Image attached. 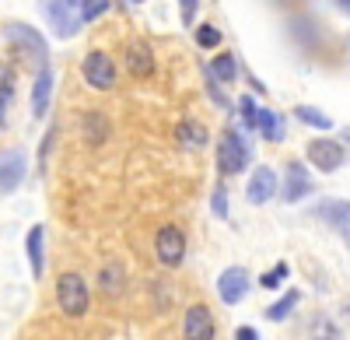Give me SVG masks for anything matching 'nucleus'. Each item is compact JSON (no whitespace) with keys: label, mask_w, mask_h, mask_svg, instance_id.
<instances>
[{"label":"nucleus","mask_w":350,"mask_h":340,"mask_svg":"<svg viewBox=\"0 0 350 340\" xmlns=\"http://www.w3.org/2000/svg\"><path fill=\"white\" fill-rule=\"evenodd\" d=\"M252 127L267 137V140H280V120H277V112H270V109H256Z\"/></svg>","instance_id":"obj_19"},{"label":"nucleus","mask_w":350,"mask_h":340,"mask_svg":"<svg viewBox=\"0 0 350 340\" xmlns=\"http://www.w3.org/2000/svg\"><path fill=\"white\" fill-rule=\"evenodd\" d=\"M49 99H53V67H39L36 74V84H32V116L42 120L46 109H49Z\"/></svg>","instance_id":"obj_13"},{"label":"nucleus","mask_w":350,"mask_h":340,"mask_svg":"<svg viewBox=\"0 0 350 340\" xmlns=\"http://www.w3.org/2000/svg\"><path fill=\"white\" fill-rule=\"evenodd\" d=\"M249 161V144L242 140L239 130H224L221 140H217V168H221V176H235L242 172Z\"/></svg>","instance_id":"obj_1"},{"label":"nucleus","mask_w":350,"mask_h":340,"mask_svg":"<svg viewBox=\"0 0 350 340\" xmlns=\"http://www.w3.org/2000/svg\"><path fill=\"white\" fill-rule=\"evenodd\" d=\"M84 140H88V144H102V140H105V116H102V112H88V116H84Z\"/></svg>","instance_id":"obj_20"},{"label":"nucleus","mask_w":350,"mask_h":340,"mask_svg":"<svg viewBox=\"0 0 350 340\" xmlns=\"http://www.w3.org/2000/svg\"><path fill=\"white\" fill-rule=\"evenodd\" d=\"M183 337L186 340H214L217 337V326H214V316L207 305H189V313L183 319Z\"/></svg>","instance_id":"obj_8"},{"label":"nucleus","mask_w":350,"mask_h":340,"mask_svg":"<svg viewBox=\"0 0 350 340\" xmlns=\"http://www.w3.org/2000/svg\"><path fill=\"white\" fill-rule=\"evenodd\" d=\"M319 214H323L333 228L350 242V204H347V200H343V204H340V200H326L323 207H319Z\"/></svg>","instance_id":"obj_15"},{"label":"nucleus","mask_w":350,"mask_h":340,"mask_svg":"<svg viewBox=\"0 0 350 340\" xmlns=\"http://www.w3.org/2000/svg\"><path fill=\"white\" fill-rule=\"evenodd\" d=\"M126 67H130V74L133 77H148L151 70H154V56H151V46L148 42H130L126 46Z\"/></svg>","instance_id":"obj_14"},{"label":"nucleus","mask_w":350,"mask_h":340,"mask_svg":"<svg viewBox=\"0 0 350 340\" xmlns=\"http://www.w3.org/2000/svg\"><path fill=\"white\" fill-rule=\"evenodd\" d=\"M154 249H158V260L165 267H179L183 257H186V235H183V228L165 224V228L158 232V239H154Z\"/></svg>","instance_id":"obj_6"},{"label":"nucleus","mask_w":350,"mask_h":340,"mask_svg":"<svg viewBox=\"0 0 350 340\" xmlns=\"http://www.w3.org/2000/svg\"><path fill=\"white\" fill-rule=\"evenodd\" d=\"M239 109L245 112V120H249V123L256 120V102H252V99H242V102H239Z\"/></svg>","instance_id":"obj_30"},{"label":"nucleus","mask_w":350,"mask_h":340,"mask_svg":"<svg viewBox=\"0 0 350 340\" xmlns=\"http://www.w3.org/2000/svg\"><path fill=\"white\" fill-rule=\"evenodd\" d=\"M81 74L92 88H112L116 84V64L109 53H88L81 64Z\"/></svg>","instance_id":"obj_5"},{"label":"nucleus","mask_w":350,"mask_h":340,"mask_svg":"<svg viewBox=\"0 0 350 340\" xmlns=\"http://www.w3.org/2000/svg\"><path fill=\"white\" fill-rule=\"evenodd\" d=\"M301 302V291H287L280 302H273L270 309H267V319H273V323H280L284 316H291V309H295Z\"/></svg>","instance_id":"obj_22"},{"label":"nucleus","mask_w":350,"mask_h":340,"mask_svg":"<svg viewBox=\"0 0 350 340\" xmlns=\"http://www.w3.org/2000/svg\"><path fill=\"white\" fill-rule=\"evenodd\" d=\"M235 340H259V333H256L252 326H239V330H235Z\"/></svg>","instance_id":"obj_31"},{"label":"nucleus","mask_w":350,"mask_h":340,"mask_svg":"<svg viewBox=\"0 0 350 340\" xmlns=\"http://www.w3.org/2000/svg\"><path fill=\"white\" fill-rule=\"evenodd\" d=\"M273 193H277V176H273V168L259 165L256 172H252V179H249V186H245L249 204H267Z\"/></svg>","instance_id":"obj_11"},{"label":"nucleus","mask_w":350,"mask_h":340,"mask_svg":"<svg viewBox=\"0 0 350 340\" xmlns=\"http://www.w3.org/2000/svg\"><path fill=\"white\" fill-rule=\"evenodd\" d=\"M25 151L21 148H8V151H0V193H14L25 179Z\"/></svg>","instance_id":"obj_7"},{"label":"nucleus","mask_w":350,"mask_h":340,"mask_svg":"<svg viewBox=\"0 0 350 340\" xmlns=\"http://www.w3.org/2000/svg\"><path fill=\"white\" fill-rule=\"evenodd\" d=\"M340 4H343V11H350V0H340Z\"/></svg>","instance_id":"obj_33"},{"label":"nucleus","mask_w":350,"mask_h":340,"mask_svg":"<svg viewBox=\"0 0 350 340\" xmlns=\"http://www.w3.org/2000/svg\"><path fill=\"white\" fill-rule=\"evenodd\" d=\"M347 313H350V309H347Z\"/></svg>","instance_id":"obj_34"},{"label":"nucleus","mask_w":350,"mask_h":340,"mask_svg":"<svg viewBox=\"0 0 350 340\" xmlns=\"http://www.w3.org/2000/svg\"><path fill=\"white\" fill-rule=\"evenodd\" d=\"M42 224H32L28 228V239H25V249H28V267H32V277L39 280L42 277Z\"/></svg>","instance_id":"obj_16"},{"label":"nucleus","mask_w":350,"mask_h":340,"mask_svg":"<svg viewBox=\"0 0 350 340\" xmlns=\"http://www.w3.org/2000/svg\"><path fill=\"white\" fill-rule=\"evenodd\" d=\"M123 285H126L123 267H120V263H105V267H102V274H98V288H102L109 298H116V295L123 291Z\"/></svg>","instance_id":"obj_17"},{"label":"nucleus","mask_w":350,"mask_h":340,"mask_svg":"<svg viewBox=\"0 0 350 340\" xmlns=\"http://www.w3.org/2000/svg\"><path fill=\"white\" fill-rule=\"evenodd\" d=\"M312 330H319V340H336V330H333V323H329V319H315V323H312Z\"/></svg>","instance_id":"obj_28"},{"label":"nucleus","mask_w":350,"mask_h":340,"mask_svg":"<svg viewBox=\"0 0 350 340\" xmlns=\"http://www.w3.org/2000/svg\"><path fill=\"white\" fill-rule=\"evenodd\" d=\"M8 102H11V77L0 84V116H4V109H8Z\"/></svg>","instance_id":"obj_29"},{"label":"nucleus","mask_w":350,"mask_h":340,"mask_svg":"<svg viewBox=\"0 0 350 340\" xmlns=\"http://www.w3.org/2000/svg\"><path fill=\"white\" fill-rule=\"evenodd\" d=\"M56 305L67 316H84L88 313V285L81 274H60L56 280Z\"/></svg>","instance_id":"obj_2"},{"label":"nucleus","mask_w":350,"mask_h":340,"mask_svg":"<svg viewBox=\"0 0 350 340\" xmlns=\"http://www.w3.org/2000/svg\"><path fill=\"white\" fill-rule=\"evenodd\" d=\"M312 193V179L305 172L301 161H291L287 165V183H284V204H298L301 196Z\"/></svg>","instance_id":"obj_12"},{"label":"nucleus","mask_w":350,"mask_h":340,"mask_svg":"<svg viewBox=\"0 0 350 340\" xmlns=\"http://www.w3.org/2000/svg\"><path fill=\"white\" fill-rule=\"evenodd\" d=\"M347 151L343 144H336V140H312L308 144V161L319 168V172H336V168L343 165Z\"/></svg>","instance_id":"obj_9"},{"label":"nucleus","mask_w":350,"mask_h":340,"mask_svg":"<svg viewBox=\"0 0 350 340\" xmlns=\"http://www.w3.org/2000/svg\"><path fill=\"white\" fill-rule=\"evenodd\" d=\"M295 116H298L301 123H308V127H319V130H329V127H333V120L326 116V112H323V109H312V105H298Z\"/></svg>","instance_id":"obj_23"},{"label":"nucleus","mask_w":350,"mask_h":340,"mask_svg":"<svg viewBox=\"0 0 350 340\" xmlns=\"http://www.w3.org/2000/svg\"><path fill=\"white\" fill-rule=\"evenodd\" d=\"M4 36L11 39V42H18L21 49H28L39 60V67H46L49 64V49H46V39L36 32L32 25H25V21H8L4 25Z\"/></svg>","instance_id":"obj_4"},{"label":"nucleus","mask_w":350,"mask_h":340,"mask_svg":"<svg viewBox=\"0 0 350 340\" xmlns=\"http://www.w3.org/2000/svg\"><path fill=\"white\" fill-rule=\"evenodd\" d=\"M42 14L49 18L53 32L60 36V39L77 36V28H81V11L74 8V0H42Z\"/></svg>","instance_id":"obj_3"},{"label":"nucleus","mask_w":350,"mask_h":340,"mask_svg":"<svg viewBox=\"0 0 350 340\" xmlns=\"http://www.w3.org/2000/svg\"><path fill=\"white\" fill-rule=\"evenodd\" d=\"M193 14H196V0H183V21L186 25L193 21Z\"/></svg>","instance_id":"obj_32"},{"label":"nucleus","mask_w":350,"mask_h":340,"mask_svg":"<svg viewBox=\"0 0 350 340\" xmlns=\"http://www.w3.org/2000/svg\"><path fill=\"white\" fill-rule=\"evenodd\" d=\"M284 277H287V263H277L270 274H262V280H259V285H262V288H277Z\"/></svg>","instance_id":"obj_26"},{"label":"nucleus","mask_w":350,"mask_h":340,"mask_svg":"<svg viewBox=\"0 0 350 340\" xmlns=\"http://www.w3.org/2000/svg\"><path fill=\"white\" fill-rule=\"evenodd\" d=\"M81 4H84V8H81V21H95V18L109 8V0H81Z\"/></svg>","instance_id":"obj_25"},{"label":"nucleus","mask_w":350,"mask_h":340,"mask_svg":"<svg viewBox=\"0 0 350 340\" xmlns=\"http://www.w3.org/2000/svg\"><path fill=\"white\" fill-rule=\"evenodd\" d=\"M214 214L217 218H228V193H224V186L214 189Z\"/></svg>","instance_id":"obj_27"},{"label":"nucleus","mask_w":350,"mask_h":340,"mask_svg":"<svg viewBox=\"0 0 350 340\" xmlns=\"http://www.w3.org/2000/svg\"><path fill=\"white\" fill-rule=\"evenodd\" d=\"M196 46H203V49L221 46V32H217L214 25H200V28H196Z\"/></svg>","instance_id":"obj_24"},{"label":"nucleus","mask_w":350,"mask_h":340,"mask_svg":"<svg viewBox=\"0 0 350 340\" xmlns=\"http://www.w3.org/2000/svg\"><path fill=\"white\" fill-rule=\"evenodd\" d=\"M249 291V274L245 267H228L221 277H217V295L224 305H239Z\"/></svg>","instance_id":"obj_10"},{"label":"nucleus","mask_w":350,"mask_h":340,"mask_svg":"<svg viewBox=\"0 0 350 340\" xmlns=\"http://www.w3.org/2000/svg\"><path fill=\"white\" fill-rule=\"evenodd\" d=\"M175 137H179L186 148H203V144H207V127H200V123H189V120H186V123L175 127Z\"/></svg>","instance_id":"obj_18"},{"label":"nucleus","mask_w":350,"mask_h":340,"mask_svg":"<svg viewBox=\"0 0 350 340\" xmlns=\"http://www.w3.org/2000/svg\"><path fill=\"white\" fill-rule=\"evenodd\" d=\"M207 70H211V77H214V81H235V74H239V60H235L231 53H221Z\"/></svg>","instance_id":"obj_21"}]
</instances>
